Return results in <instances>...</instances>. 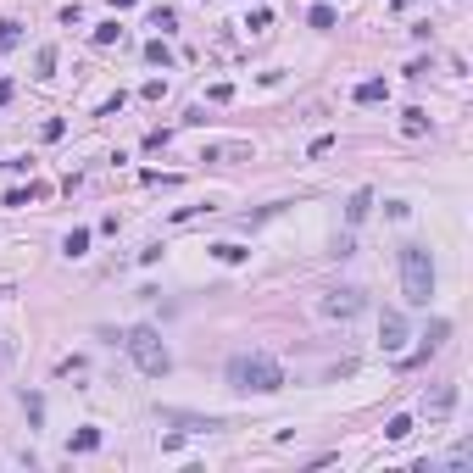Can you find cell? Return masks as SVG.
I'll list each match as a JSON object with an SVG mask.
<instances>
[{"instance_id":"5bb4252c","label":"cell","mask_w":473,"mask_h":473,"mask_svg":"<svg viewBox=\"0 0 473 473\" xmlns=\"http://www.w3.org/2000/svg\"><path fill=\"white\" fill-rule=\"evenodd\" d=\"M22 45V28L17 22H0V51H17Z\"/></svg>"},{"instance_id":"52a82bcc","label":"cell","mask_w":473,"mask_h":473,"mask_svg":"<svg viewBox=\"0 0 473 473\" xmlns=\"http://www.w3.org/2000/svg\"><path fill=\"white\" fill-rule=\"evenodd\" d=\"M385 95H390V84H385V79H368V84H357V100H362V106H373V100H385Z\"/></svg>"},{"instance_id":"277c9868","label":"cell","mask_w":473,"mask_h":473,"mask_svg":"<svg viewBox=\"0 0 473 473\" xmlns=\"http://www.w3.org/2000/svg\"><path fill=\"white\" fill-rule=\"evenodd\" d=\"M362 312V290H328V301H323V317H357Z\"/></svg>"},{"instance_id":"30bf717a","label":"cell","mask_w":473,"mask_h":473,"mask_svg":"<svg viewBox=\"0 0 473 473\" xmlns=\"http://www.w3.org/2000/svg\"><path fill=\"white\" fill-rule=\"evenodd\" d=\"M62 251H67V256H84V251H89V229H73V234L62 239Z\"/></svg>"},{"instance_id":"9c48e42d","label":"cell","mask_w":473,"mask_h":473,"mask_svg":"<svg viewBox=\"0 0 473 473\" xmlns=\"http://www.w3.org/2000/svg\"><path fill=\"white\" fill-rule=\"evenodd\" d=\"M100 446V429H79L73 440H67V451H95Z\"/></svg>"},{"instance_id":"3957f363","label":"cell","mask_w":473,"mask_h":473,"mask_svg":"<svg viewBox=\"0 0 473 473\" xmlns=\"http://www.w3.org/2000/svg\"><path fill=\"white\" fill-rule=\"evenodd\" d=\"M123 345H128V357H134V368H140V373H151V379H161V373L173 368V351L161 345V334L151 328V323H134V328L123 334Z\"/></svg>"},{"instance_id":"ba28073f","label":"cell","mask_w":473,"mask_h":473,"mask_svg":"<svg viewBox=\"0 0 473 473\" xmlns=\"http://www.w3.org/2000/svg\"><path fill=\"white\" fill-rule=\"evenodd\" d=\"M401 128H406V134H423V128H429V112H423V106L401 112Z\"/></svg>"},{"instance_id":"ac0fdd59","label":"cell","mask_w":473,"mask_h":473,"mask_svg":"<svg viewBox=\"0 0 473 473\" xmlns=\"http://www.w3.org/2000/svg\"><path fill=\"white\" fill-rule=\"evenodd\" d=\"M34 195H39V184H28V189H11V195H6V206H28Z\"/></svg>"},{"instance_id":"d6986e66","label":"cell","mask_w":473,"mask_h":473,"mask_svg":"<svg viewBox=\"0 0 473 473\" xmlns=\"http://www.w3.org/2000/svg\"><path fill=\"white\" fill-rule=\"evenodd\" d=\"M117 34H123V28H117V22H100V28H95V45H112V39H117Z\"/></svg>"},{"instance_id":"44dd1931","label":"cell","mask_w":473,"mask_h":473,"mask_svg":"<svg viewBox=\"0 0 473 473\" xmlns=\"http://www.w3.org/2000/svg\"><path fill=\"white\" fill-rule=\"evenodd\" d=\"M112 6H117V11H128V6H134V0H112Z\"/></svg>"},{"instance_id":"8992f818","label":"cell","mask_w":473,"mask_h":473,"mask_svg":"<svg viewBox=\"0 0 473 473\" xmlns=\"http://www.w3.org/2000/svg\"><path fill=\"white\" fill-rule=\"evenodd\" d=\"M379 345H385V351H401V345H406V323H401V312L379 317Z\"/></svg>"},{"instance_id":"2e32d148","label":"cell","mask_w":473,"mask_h":473,"mask_svg":"<svg viewBox=\"0 0 473 473\" xmlns=\"http://www.w3.org/2000/svg\"><path fill=\"white\" fill-rule=\"evenodd\" d=\"M385 434H390V440H406V434H412V418H406V412L390 418V423H385Z\"/></svg>"},{"instance_id":"4fadbf2b","label":"cell","mask_w":473,"mask_h":473,"mask_svg":"<svg viewBox=\"0 0 473 473\" xmlns=\"http://www.w3.org/2000/svg\"><path fill=\"white\" fill-rule=\"evenodd\" d=\"M368 206H373V195H368V189H357V195H351V223H362V218H368Z\"/></svg>"},{"instance_id":"8fae6325","label":"cell","mask_w":473,"mask_h":473,"mask_svg":"<svg viewBox=\"0 0 473 473\" xmlns=\"http://www.w3.org/2000/svg\"><path fill=\"white\" fill-rule=\"evenodd\" d=\"M212 256H218V262H245L251 251H245V245H229V239H223V245H212Z\"/></svg>"},{"instance_id":"5b68a950","label":"cell","mask_w":473,"mask_h":473,"mask_svg":"<svg viewBox=\"0 0 473 473\" xmlns=\"http://www.w3.org/2000/svg\"><path fill=\"white\" fill-rule=\"evenodd\" d=\"M423 412H429L434 423H440V418H451V412H457V385H434L429 401H423Z\"/></svg>"},{"instance_id":"7c38bea8","label":"cell","mask_w":473,"mask_h":473,"mask_svg":"<svg viewBox=\"0 0 473 473\" xmlns=\"http://www.w3.org/2000/svg\"><path fill=\"white\" fill-rule=\"evenodd\" d=\"M145 62H156V67H173V51H167L161 39H151V45H145Z\"/></svg>"},{"instance_id":"7a4b0ae2","label":"cell","mask_w":473,"mask_h":473,"mask_svg":"<svg viewBox=\"0 0 473 473\" xmlns=\"http://www.w3.org/2000/svg\"><path fill=\"white\" fill-rule=\"evenodd\" d=\"M401 290H406L412 307H429V295H434V256L423 245H401Z\"/></svg>"},{"instance_id":"6da1fadb","label":"cell","mask_w":473,"mask_h":473,"mask_svg":"<svg viewBox=\"0 0 473 473\" xmlns=\"http://www.w3.org/2000/svg\"><path fill=\"white\" fill-rule=\"evenodd\" d=\"M229 385L239 395H273V390H284V368L273 357H262V351H239L229 362Z\"/></svg>"},{"instance_id":"9a60e30c","label":"cell","mask_w":473,"mask_h":473,"mask_svg":"<svg viewBox=\"0 0 473 473\" xmlns=\"http://www.w3.org/2000/svg\"><path fill=\"white\" fill-rule=\"evenodd\" d=\"M307 22H312V28H334V6H312Z\"/></svg>"},{"instance_id":"ffe728a7","label":"cell","mask_w":473,"mask_h":473,"mask_svg":"<svg viewBox=\"0 0 473 473\" xmlns=\"http://www.w3.org/2000/svg\"><path fill=\"white\" fill-rule=\"evenodd\" d=\"M11 362V334H0V368Z\"/></svg>"},{"instance_id":"e0dca14e","label":"cell","mask_w":473,"mask_h":473,"mask_svg":"<svg viewBox=\"0 0 473 473\" xmlns=\"http://www.w3.org/2000/svg\"><path fill=\"white\" fill-rule=\"evenodd\" d=\"M51 67H56V51H51V45H45V51H39V56H34V73H39V79H51Z\"/></svg>"}]
</instances>
